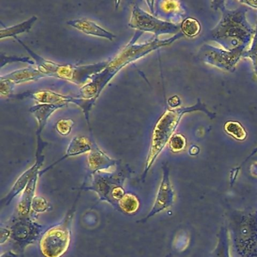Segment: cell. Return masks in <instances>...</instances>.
Masks as SVG:
<instances>
[{"label":"cell","instance_id":"cell-1","mask_svg":"<svg viewBox=\"0 0 257 257\" xmlns=\"http://www.w3.org/2000/svg\"><path fill=\"white\" fill-rule=\"evenodd\" d=\"M141 35L142 33L137 32L134 38L120 51L119 53L113 59L109 61L106 68L100 73L93 76L90 82L80 88L79 97L86 100H92L96 103L106 85L124 67L157 49L172 44L176 40L184 36L183 33L180 32L166 40L154 38L147 43L137 44V40Z\"/></svg>","mask_w":257,"mask_h":257},{"label":"cell","instance_id":"cell-2","mask_svg":"<svg viewBox=\"0 0 257 257\" xmlns=\"http://www.w3.org/2000/svg\"><path fill=\"white\" fill-rule=\"evenodd\" d=\"M212 7L222 14L219 23L210 31V40L219 43L228 51L249 49L255 34V29L246 20L249 10L246 6H240L235 10H228L224 1L212 2Z\"/></svg>","mask_w":257,"mask_h":257},{"label":"cell","instance_id":"cell-3","mask_svg":"<svg viewBox=\"0 0 257 257\" xmlns=\"http://www.w3.org/2000/svg\"><path fill=\"white\" fill-rule=\"evenodd\" d=\"M196 111L204 112L211 119H213L216 117V114L209 111L207 106L201 101L200 99H198L197 103L192 106L177 108V109H167L161 115L153 128L150 151L147 156L145 168L141 176L142 182L145 181L146 177L150 168H152L162 150L165 149V146L169 143L170 140L174 136V132L178 124H180L182 117L185 114L196 112Z\"/></svg>","mask_w":257,"mask_h":257},{"label":"cell","instance_id":"cell-4","mask_svg":"<svg viewBox=\"0 0 257 257\" xmlns=\"http://www.w3.org/2000/svg\"><path fill=\"white\" fill-rule=\"evenodd\" d=\"M15 40L31 55L35 62L37 68L46 77L51 76L58 78L63 80L68 81L74 83L75 85H82L83 86L86 85V82L88 80H91L93 76L103 71L109 63V61H106L97 64L81 66L58 64L37 55L17 37H16Z\"/></svg>","mask_w":257,"mask_h":257},{"label":"cell","instance_id":"cell-5","mask_svg":"<svg viewBox=\"0 0 257 257\" xmlns=\"http://www.w3.org/2000/svg\"><path fill=\"white\" fill-rule=\"evenodd\" d=\"M131 170L118 165L115 171H99L90 174L91 183L88 186H83L85 191H92L97 194L99 201L109 203L115 210L119 211L118 202L124 196L125 180L130 177Z\"/></svg>","mask_w":257,"mask_h":257},{"label":"cell","instance_id":"cell-6","mask_svg":"<svg viewBox=\"0 0 257 257\" xmlns=\"http://www.w3.org/2000/svg\"><path fill=\"white\" fill-rule=\"evenodd\" d=\"M81 191L62 222L46 230L40 237V250L45 257H62L68 250L71 243L72 223Z\"/></svg>","mask_w":257,"mask_h":257},{"label":"cell","instance_id":"cell-7","mask_svg":"<svg viewBox=\"0 0 257 257\" xmlns=\"http://www.w3.org/2000/svg\"><path fill=\"white\" fill-rule=\"evenodd\" d=\"M128 26L138 32H148L154 34L155 38L165 34L177 35L181 31V26L166 22L144 11L139 6H134Z\"/></svg>","mask_w":257,"mask_h":257},{"label":"cell","instance_id":"cell-8","mask_svg":"<svg viewBox=\"0 0 257 257\" xmlns=\"http://www.w3.org/2000/svg\"><path fill=\"white\" fill-rule=\"evenodd\" d=\"M244 52L241 49L228 51L211 45L204 44L200 48L198 55V58L207 65L233 73Z\"/></svg>","mask_w":257,"mask_h":257},{"label":"cell","instance_id":"cell-9","mask_svg":"<svg viewBox=\"0 0 257 257\" xmlns=\"http://www.w3.org/2000/svg\"><path fill=\"white\" fill-rule=\"evenodd\" d=\"M11 231V239L22 251L42 237L44 226L31 219L29 216H20L10 221L8 226Z\"/></svg>","mask_w":257,"mask_h":257},{"label":"cell","instance_id":"cell-10","mask_svg":"<svg viewBox=\"0 0 257 257\" xmlns=\"http://www.w3.org/2000/svg\"><path fill=\"white\" fill-rule=\"evenodd\" d=\"M15 98H31L42 104L63 105L67 106L68 103H73L79 106L85 114L87 122L89 125V113L92 106L95 104L92 100H86L81 97L63 95L52 91H39L36 92H26L15 96Z\"/></svg>","mask_w":257,"mask_h":257},{"label":"cell","instance_id":"cell-11","mask_svg":"<svg viewBox=\"0 0 257 257\" xmlns=\"http://www.w3.org/2000/svg\"><path fill=\"white\" fill-rule=\"evenodd\" d=\"M46 144L44 142L37 143V150L36 153V162L29 169L23 173L16 180L13 187L10 189V192L7 194L5 198L1 200L2 206H8L11 204L15 198L19 194L23 192L29 182L32 180L34 176L40 174V168L43 166L45 160V156L43 155V151L46 147Z\"/></svg>","mask_w":257,"mask_h":257},{"label":"cell","instance_id":"cell-12","mask_svg":"<svg viewBox=\"0 0 257 257\" xmlns=\"http://www.w3.org/2000/svg\"><path fill=\"white\" fill-rule=\"evenodd\" d=\"M162 171L163 174H162V182L159 186L154 204L148 215L144 219H141L139 222H146L157 213L169 208L174 204L175 194L170 180L169 168L167 164H164L162 166Z\"/></svg>","mask_w":257,"mask_h":257},{"label":"cell","instance_id":"cell-13","mask_svg":"<svg viewBox=\"0 0 257 257\" xmlns=\"http://www.w3.org/2000/svg\"><path fill=\"white\" fill-rule=\"evenodd\" d=\"M119 165V161L109 157L103 150L99 148L95 143H93L92 149L88 156V167L90 174L99 171H107L110 168L118 167Z\"/></svg>","mask_w":257,"mask_h":257},{"label":"cell","instance_id":"cell-14","mask_svg":"<svg viewBox=\"0 0 257 257\" xmlns=\"http://www.w3.org/2000/svg\"><path fill=\"white\" fill-rule=\"evenodd\" d=\"M67 24L69 26L78 30L86 35L100 37L109 41H113L116 37L115 34L106 31L104 28L99 26L95 22H91L88 19H75V20L68 21Z\"/></svg>","mask_w":257,"mask_h":257},{"label":"cell","instance_id":"cell-15","mask_svg":"<svg viewBox=\"0 0 257 257\" xmlns=\"http://www.w3.org/2000/svg\"><path fill=\"white\" fill-rule=\"evenodd\" d=\"M91 149H92V143L90 141L87 137L84 135H77L75 136L74 138L70 141L68 147H67V152L66 154L63 156L59 160L57 161L55 163L51 165L50 166L46 168V169L40 171V175H42L47 172L51 168H53L54 166L62 162L64 159H67L69 157H73V156H79V155L85 154V153H90Z\"/></svg>","mask_w":257,"mask_h":257},{"label":"cell","instance_id":"cell-16","mask_svg":"<svg viewBox=\"0 0 257 257\" xmlns=\"http://www.w3.org/2000/svg\"><path fill=\"white\" fill-rule=\"evenodd\" d=\"M65 106L63 105H52V104H38L34 105L32 107L30 108L29 111L31 113L34 114V117L37 121V137H41V133L46 125L48 120L50 118L52 113L61 109Z\"/></svg>","mask_w":257,"mask_h":257},{"label":"cell","instance_id":"cell-17","mask_svg":"<svg viewBox=\"0 0 257 257\" xmlns=\"http://www.w3.org/2000/svg\"><path fill=\"white\" fill-rule=\"evenodd\" d=\"M40 177V174H37V175L34 176L25 188V190L22 192L19 205H18L19 216H29L31 210V204H32L34 197L36 196L37 182H38Z\"/></svg>","mask_w":257,"mask_h":257},{"label":"cell","instance_id":"cell-18","mask_svg":"<svg viewBox=\"0 0 257 257\" xmlns=\"http://www.w3.org/2000/svg\"><path fill=\"white\" fill-rule=\"evenodd\" d=\"M46 77L43 73H42L37 68L33 67H27V68L20 69L15 70L5 76H1L2 79H9L13 81L16 85H19L25 82H33V81L40 80L42 78Z\"/></svg>","mask_w":257,"mask_h":257},{"label":"cell","instance_id":"cell-19","mask_svg":"<svg viewBox=\"0 0 257 257\" xmlns=\"http://www.w3.org/2000/svg\"><path fill=\"white\" fill-rule=\"evenodd\" d=\"M37 21V16H33L31 19H28V20L22 22L19 25L1 29V31H0V39L3 40V39L9 38V37L16 38L19 34L29 32Z\"/></svg>","mask_w":257,"mask_h":257},{"label":"cell","instance_id":"cell-20","mask_svg":"<svg viewBox=\"0 0 257 257\" xmlns=\"http://www.w3.org/2000/svg\"><path fill=\"white\" fill-rule=\"evenodd\" d=\"M118 208L121 213L135 214L139 210L140 200L134 194L126 193L118 202Z\"/></svg>","mask_w":257,"mask_h":257},{"label":"cell","instance_id":"cell-21","mask_svg":"<svg viewBox=\"0 0 257 257\" xmlns=\"http://www.w3.org/2000/svg\"><path fill=\"white\" fill-rule=\"evenodd\" d=\"M158 9L153 16L159 18H169L180 10V3L175 1H162L157 2Z\"/></svg>","mask_w":257,"mask_h":257},{"label":"cell","instance_id":"cell-22","mask_svg":"<svg viewBox=\"0 0 257 257\" xmlns=\"http://www.w3.org/2000/svg\"><path fill=\"white\" fill-rule=\"evenodd\" d=\"M224 130L236 141H243L247 137V133L241 124L237 121H228L224 124Z\"/></svg>","mask_w":257,"mask_h":257},{"label":"cell","instance_id":"cell-23","mask_svg":"<svg viewBox=\"0 0 257 257\" xmlns=\"http://www.w3.org/2000/svg\"><path fill=\"white\" fill-rule=\"evenodd\" d=\"M180 26L183 35L189 38L197 37L201 32V28L199 22L193 18H187L185 19Z\"/></svg>","mask_w":257,"mask_h":257},{"label":"cell","instance_id":"cell-24","mask_svg":"<svg viewBox=\"0 0 257 257\" xmlns=\"http://www.w3.org/2000/svg\"><path fill=\"white\" fill-rule=\"evenodd\" d=\"M242 58H248L250 60L253 67L254 73L257 77V22L256 27L255 29V34H254L253 39L249 49H246L243 52Z\"/></svg>","mask_w":257,"mask_h":257},{"label":"cell","instance_id":"cell-25","mask_svg":"<svg viewBox=\"0 0 257 257\" xmlns=\"http://www.w3.org/2000/svg\"><path fill=\"white\" fill-rule=\"evenodd\" d=\"M31 210L36 213H45L52 210V205L43 196L36 195L31 204Z\"/></svg>","mask_w":257,"mask_h":257},{"label":"cell","instance_id":"cell-26","mask_svg":"<svg viewBox=\"0 0 257 257\" xmlns=\"http://www.w3.org/2000/svg\"><path fill=\"white\" fill-rule=\"evenodd\" d=\"M169 147L173 153H180L186 147V139L180 134H175L170 140Z\"/></svg>","mask_w":257,"mask_h":257},{"label":"cell","instance_id":"cell-27","mask_svg":"<svg viewBox=\"0 0 257 257\" xmlns=\"http://www.w3.org/2000/svg\"><path fill=\"white\" fill-rule=\"evenodd\" d=\"M74 125V121L72 118H62L57 121L55 129L59 135L62 136H68L70 135Z\"/></svg>","mask_w":257,"mask_h":257},{"label":"cell","instance_id":"cell-28","mask_svg":"<svg viewBox=\"0 0 257 257\" xmlns=\"http://www.w3.org/2000/svg\"><path fill=\"white\" fill-rule=\"evenodd\" d=\"M15 62L27 63L31 65H35L34 60H31L28 57L8 56L4 54L1 55V67H4V66L10 63Z\"/></svg>","mask_w":257,"mask_h":257},{"label":"cell","instance_id":"cell-29","mask_svg":"<svg viewBox=\"0 0 257 257\" xmlns=\"http://www.w3.org/2000/svg\"><path fill=\"white\" fill-rule=\"evenodd\" d=\"M16 83L9 79L0 78V94L1 97H13V90H14Z\"/></svg>","mask_w":257,"mask_h":257},{"label":"cell","instance_id":"cell-30","mask_svg":"<svg viewBox=\"0 0 257 257\" xmlns=\"http://www.w3.org/2000/svg\"><path fill=\"white\" fill-rule=\"evenodd\" d=\"M11 238V231L8 227L1 226L0 228V243L1 245L7 241L9 239Z\"/></svg>","mask_w":257,"mask_h":257},{"label":"cell","instance_id":"cell-31","mask_svg":"<svg viewBox=\"0 0 257 257\" xmlns=\"http://www.w3.org/2000/svg\"><path fill=\"white\" fill-rule=\"evenodd\" d=\"M168 103L171 109H177L181 104V100L179 96H172L168 99Z\"/></svg>","mask_w":257,"mask_h":257},{"label":"cell","instance_id":"cell-32","mask_svg":"<svg viewBox=\"0 0 257 257\" xmlns=\"http://www.w3.org/2000/svg\"><path fill=\"white\" fill-rule=\"evenodd\" d=\"M240 4L242 5L246 6L248 7L257 9V1H240Z\"/></svg>","mask_w":257,"mask_h":257},{"label":"cell","instance_id":"cell-33","mask_svg":"<svg viewBox=\"0 0 257 257\" xmlns=\"http://www.w3.org/2000/svg\"><path fill=\"white\" fill-rule=\"evenodd\" d=\"M0 257H19V255L16 253V252H13V251L10 250L1 254V256Z\"/></svg>","mask_w":257,"mask_h":257},{"label":"cell","instance_id":"cell-34","mask_svg":"<svg viewBox=\"0 0 257 257\" xmlns=\"http://www.w3.org/2000/svg\"><path fill=\"white\" fill-rule=\"evenodd\" d=\"M199 148H198L197 146H192V147H191L189 153H190V155H192V156H195V155H197L199 153Z\"/></svg>","mask_w":257,"mask_h":257},{"label":"cell","instance_id":"cell-35","mask_svg":"<svg viewBox=\"0 0 257 257\" xmlns=\"http://www.w3.org/2000/svg\"><path fill=\"white\" fill-rule=\"evenodd\" d=\"M167 257H173V255L171 254H169V255H167Z\"/></svg>","mask_w":257,"mask_h":257}]
</instances>
